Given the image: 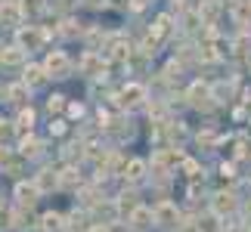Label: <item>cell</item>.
Segmentation results:
<instances>
[{
  "label": "cell",
  "instance_id": "obj_1",
  "mask_svg": "<svg viewBox=\"0 0 251 232\" xmlns=\"http://www.w3.org/2000/svg\"><path fill=\"white\" fill-rule=\"evenodd\" d=\"M44 69H47V74H50V77H69V71H72V59H69L62 50H53L50 56H47Z\"/></svg>",
  "mask_w": 251,
  "mask_h": 232
},
{
  "label": "cell",
  "instance_id": "obj_2",
  "mask_svg": "<svg viewBox=\"0 0 251 232\" xmlns=\"http://www.w3.org/2000/svg\"><path fill=\"white\" fill-rule=\"evenodd\" d=\"M47 41V31L44 28H37V25H28V28H19V46H22L25 53H31V50H37Z\"/></svg>",
  "mask_w": 251,
  "mask_h": 232
},
{
  "label": "cell",
  "instance_id": "obj_3",
  "mask_svg": "<svg viewBox=\"0 0 251 232\" xmlns=\"http://www.w3.org/2000/svg\"><path fill=\"white\" fill-rule=\"evenodd\" d=\"M155 223L158 226H165V229H174L180 223V210L177 205H171V201H161V205L155 208Z\"/></svg>",
  "mask_w": 251,
  "mask_h": 232
},
{
  "label": "cell",
  "instance_id": "obj_4",
  "mask_svg": "<svg viewBox=\"0 0 251 232\" xmlns=\"http://www.w3.org/2000/svg\"><path fill=\"white\" fill-rule=\"evenodd\" d=\"M152 223H155V210H149L146 205H140L137 210H130V217H127V226H133V229H146Z\"/></svg>",
  "mask_w": 251,
  "mask_h": 232
},
{
  "label": "cell",
  "instance_id": "obj_5",
  "mask_svg": "<svg viewBox=\"0 0 251 232\" xmlns=\"http://www.w3.org/2000/svg\"><path fill=\"white\" fill-rule=\"evenodd\" d=\"M16 198L22 208H31L37 198H41V189H37V183H19L16 186Z\"/></svg>",
  "mask_w": 251,
  "mask_h": 232
},
{
  "label": "cell",
  "instance_id": "obj_6",
  "mask_svg": "<svg viewBox=\"0 0 251 232\" xmlns=\"http://www.w3.org/2000/svg\"><path fill=\"white\" fill-rule=\"evenodd\" d=\"M211 208H214V214H217V217H224V214H233V210L239 208V201H236L233 192H220V195H214Z\"/></svg>",
  "mask_w": 251,
  "mask_h": 232
},
{
  "label": "cell",
  "instance_id": "obj_7",
  "mask_svg": "<svg viewBox=\"0 0 251 232\" xmlns=\"http://www.w3.org/2000/svg\"><path fill=\"white\" fill-rule=\"evenodd\" d=\"M81 69L90 74V77H100V74L105 71V62H102V56H100V53H93V50H90V53H87L84 59H81Z\"/></svg>",
  "mask_w": 251,
  "mask_h": 232
},
{
  "label": "cell",
  "instance_id": "obj_8",
  "mask_svg": "<svg viewBox=\"0 0 251 232\" xmlns=\"http://www.w3.org/2000/svg\"><path fill=\"white\" fill-rule=\"evenodd\" d=\"M47 77H50V74H47L44 65H28L25 74H22V84H28V87H41Z\"/></svg>",
  "mask_w": 251,
  "mask_h": 232
},
{
  "label": "cell",
  "instance_id": "obj_9",
  "mask_svg": "<svg viewBox=\"0 0 251 232\" xmlns=\"http://www.w3.org/2000/svg\"><path fill=\"white\" fill-rule=\"evenodd\" d=\"M34 183H37V189H41V192H50V189H59L62 186V180H59V173H56V170H41V177H37Z\"/></svg>",
  "mask_w": 251,
  "mask_h": 232
},
{
  "label": "cell",
  "instance_id": "obj_10",
  "mask_svg": "<svg viewBox=\"0 0 251 232\" xmlns=\"http://www.w3.org/2000/svg\"><path fill=\"white\" fill-rule=\"evenodd\" d=\"M174 31V25H171V16H158V22L152 25V41H168Z\"/></svg>",
  "mask_w": 251,
  "mask_h": 232
},
{
  "label": "cell",
  "instance_id": "obj_11",
  "mask_svg": "<svg viewBox=\"0 0 251 232\" xmlns=\"http://www.w3.org/2000/svg\"><path fill=\"white\" fill-rule=\"evenodd\" d=\"M28 93H31V87H28V84H13V87L6 90V102H13V105H25Z\"/></svg>",
  "mask_w": 251,
  "mask_h": 232
},
{
  "label": "cell",
  "instance_id": "obj_12",
  "mask_svg": "<svg viewBox=\"0 0 251 232\" xmlns=\"http://www.w3.org/2000/svg\"><path fill=\"white\" fill-rule=\"evenodd\" d=\"M19 9H22V16L37 19L47 9V0H19Z\"/></svg>",
  "mask_w": 251,
  "mask_h": 232
},
{
  "label": "cell",
  "instance_id": "obj_13",
  "mask_svg": "<svg viewBox=\"0 0 251 232\" xmlns=\"http://www.w3.org/2000/svg\"><path fill=\"white\" fill-rule=\"evenodd\" d=\"M124 177L133 180V183L143 180V177H146V161H137V158H133L130 164H124Z\"/></svg>",
  "mask_w": 251,
  "mask_h": 232
},
{
  "label": "cell",
  "instance_id": "obj_14",
  "mask_svg": "<svg viewBox=\"0 0 251 232\" xmlns=\"http://www.w3.org/2000/svg\"><path fill=\"white\" fill-rule=\"evenodd\" d=\"M16 121H0V142H9V139H16V127H13Z\"/></svg>",
  "mask_w": 251,
  "mask_h": 232
},
{
  "label": "cell",
  "instance_id": "obj_15",
  "mask_svg": "<svg viewBox=\"0 0 251 232\" xmlns=\"http://www.w3.org/2000/svg\"><path fill=\"white\" fill-rule=\"evenodd\" d=\"M16 124H19V127H28V130H31V124H34V112H31V109H22V112H19V118H16Z\"/></svg>",
  "mask_w": 251,
  "mask_h": 232
},
{
  "label": "cell",
  "instance_id": "obj_16",
  "mask_svg": "<svg viewBox=\"0 0 251 232\" xmlns=\"http://www.w3.org/2000/svg\"><path fill=\"white\" fill-rule=\"evenodd\" d=\"M62 109H65V96L53 93L50 99H47V112H62Z\"/></svg>",
  "mask_w": 251,
  "mask_h": 232
},
{
  "label": "cell",
  "instance_id": "obj_17",
  "mask_svg": "<svg viewBox=\"0 0 251 232\" xmlns=\"http://www.w3.org/2000/svg\"><path fill=\"white\" fill-rule=\"evenodd\" d=\"M199 232H220V226H217V214L199 220Z\"/></svg>",
  "mask_w": 251,
  "mask_h": 232
},
{
  "label": "cell",
  "instance_id": "obj_18",
  "mask_svg": "<svg viewBox=\"0 0 251 232\" xmlns=\"http://www.w3.org/2000/svg\"><path fill=\"white\" fill-rule=\"evenodd\" d=\"M62 226V217L59 214H47L44 217V229H59Z\"/></svg>",
  "mask_w": 251,
  "mask_h": 232
},
{
  "label": "cell",
  "instance_id": "obj_19",
  "mask_svg": "<svg viewBox=\"0 0 251 232\" xmlns=\"http://www.w3.org/2000/svg\"><path fill=\"white\" fill-rule=\"evenodd\" d=\"M50 133H65V121H50Z\"/></svg>",
  "mask_w": 251,
  "mask_h": 232
},
{
  "label": "cell",
  "instance_id": "obj_20",
  "mask_svg": "<svg viewBox=\"0 0 251 232\" xmlns=\"http://www.w3.org/2000/svg\"><path fill=\"white\" fill-rule=\"evenodd\" d=\"M90 232H112V229H105V226H93Z\"/></svg>",
  "mask_w": 251,
  "mask_h": 232
},
{
  "label": "cell",
  "instance_id": "obj_21",
  "mask_svg": "<svg viewBox=\"0 0 251 232\" xmlns=\"http://www.w3.org/2000/svg\"><path fill=\"white\" fill-rule=\"evenodd\" d=\"M0 208H3V192H0Z\"/></svg>",
  "mask_w": 251,
  "mask_h": 232
},
{
  "label": "cell",
  "instance_id": "obj_22",
  "mask_svg": "<svg viewBox=\"0 0 251 232\" xmlns=\"http://www.w3.org/2000/svg\"><path fill=\"white\" fill-rule=\"evenodd\" d=\"M0 50H3V46H0Z\"/></svg>",
  "mask_w": 251,
  "mask_h": 232
}]
</instances>
